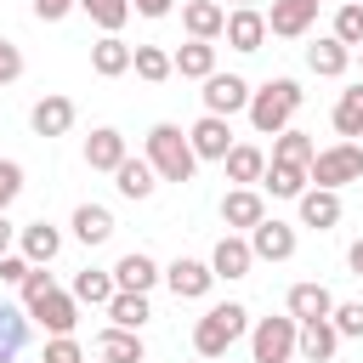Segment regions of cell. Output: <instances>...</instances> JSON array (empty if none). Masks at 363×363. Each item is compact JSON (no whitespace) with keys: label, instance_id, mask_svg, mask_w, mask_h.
<instances>
[{"label":"cell","instance_id":"4","mask_svg":"<svg viewBox=\"0 0 363 363\" xmlns=\"http://www.w3.org/2000/svg\"><path fill=\"white\" fill-rule=\"evenodd\" d=\"M306 176H312L318 187L340 193L346 182H363V147H357V142H335V147H318V153H312V164H306Z\"/></svg>","mask_w":363,"mask_h":363},{"label":"cell","instance_id":"24","mask_svg":"<svg viewBox=\"0 0 363 363\" xmlns=\"http://www.w3.org/2000/svg\"><path fill=\"white\" fill-rule=\"evenodd\" d=\"M295 204H301V227H318L323 233V227L340 221V193H329V187H306Z\"/></svg>","mask_w":363,"mask_h":363},{"label":"cell","instance_id":"53","mask_svg":"<svg viewBox=\"0 0 363 363\" xmlns=\"http://www.w3.org/2000/svg\"><path fill=\"white\" fill-rule=\"evenodd\" d=\"M199 363H204V357H199Z\"/></svg>","mask_w":363,"mask_h":363},{"label":"cell","instance_id":"51","mask_svg":"<svg viewBox=\"0 0 363 363\" xmlns=\"http://www.w3.org/2000/svg\"><path fill=\"white\" fill-rule=\"evenodd\" d=\"M357 57H363V45H357Z\"/></svg>","mask_w":363,"mask_h":363},{"label":"cell","instance_id":"25","mask_svg":"<svg viewBox=\"0 0 363 363\" xmlns=\"http://www.w3.org/2000/svg\"><path fill=\"white\" fill-rule=\"evenodd\" d=\"M96 357H102V363H147L136 329H102V335H96Z\"/></svg>","mask_w":363,"mask_h":363},{"label":"cell","instance_id":"22","mask_svg":"<svg viewBox=\"0 0 363 363\" xmlns=\"http://www.w3.org/2000/svg\"><path fill=\"white\" fill-rule=\"evenodd\" d=\"M335 346H340V335H335L329 318H312V323H301V335H295V352H301L306 363H329Z\"/></svg>","mask_w":363,"mask_h":363},{"label":"cell","instance_id":"46","mask_svg":"<svg viewBox=\"0 0 363 363\" xmlns=\"http://www.w3.org/2000/svg\"><path fill=\"white\" fill-rule=\"evenodd\" d=\"M170 6L176 0H130V11H142V17H170Z\"/></svg>","mask_w":363,"mask_h":363},{"label":"cell","instance_id":"11","mask_svg":"<svg viewBox=\"0 0 363 363\" xmlns=\"http://www.w3.org/2000/svg\"><path fill=\"white\" fill-rule=\"evenodd\" d=\"M182 28H187V40H216L227 28V6L221 0H182Z\"/></svg>","mask_w":363,"mask_h":363},{"label":"cell","instance_id":"6","mask_svg":"<svg viewBox=\"0 0 363 363\" xmlns=\"http://www.w3.org/2000/svg\"><path fill=\"white\" fill-rule=\"evenodd\" d=\"M244 108H250V79H238V74H210V79H204V113L233 119V113H244Z\"/></svg>","mask_w":363,"mask_h":363},{"label":"cell","instance_id":"50","mask_svg":"<svg viewBox=\"0 0 363 363\" xmlns=\"http://www.w3.org/2000/svg\"><path fill=\"white\" fill-rule=\"evenodd\" d=\"M312 6H323V0H312Z\"/></svg>","mask_w":363,"mask_h":363},{"label":"cell","instance_id":"43","mask_svg":"<svg viewBox=\"0 0 363 363\" xmlns=\"http://www.w3.org/2000/svg\"><path fill=\"white\" fill-rule=\"evenodd\" d=\"M11 79H23V51L0 34V85H11Z\"/></svg>","mask_w":363,"mask_h":363},{"label":"cell","instance_id":"54","mask_svg":"<svg viewBox=\"0 0 363 363\" xmlns=\"http://www.w3.org/2000/svg\"><path fill=\"white\" fill-rule=\"evenodd\" d=\"M96 363H102V357H96Z\"/></svg>","mask_w":363,"mask_h":363},{"label":"cell","instance_id":"48","mask_svg":"<svg viewBox=\"0 0 363 363\" xmlns=\"http://www.w3.org/2000/svg\"><path fill=\"white\" fill-rule=\"evenodd\" d=\"M11 238H17V227H11L6 216H0V255H11Z\"/></svg>","mask_w":363,"mask_h":363},{"label":"cell","instance_id":"16","mask_svg":"<svg viewBox=\"0 0 363 363\" xmlns=\"http://www.w3.org/2000/svg\"><path fill=\"white\" fill-rule=\"evenodd\" d=\"M187 142H193V153H199V159H216V164H221V159H227V147H233V125H227V119H216V113H204V119L187 130Z\"/></svg>","mask_w":363,"mask_h":363},{"label":"cell","instance_id":"37","mask_svg":"<svg viewBox=\"0 0 363 363\" xmlns=\"http://www.w3.org/2000/svg\"><path fill=\"white\" fill-rule=\"evenodd\" d=\"M79 11H85L102 34H119L125 17H130V0H79Z\"/></svg>","mask_w":363,"mask_h":363},{"label":"cell","instance_id":"40","mask_svg":"<svg viewBox=\"0 0 363 363\" xmlns=\"http://www.w3.org/2000/svg\"><path fill=\"white\" fill-rule=\"evenodd\" d=\"M329 323H335V335H340V340H346V335L357 340V335H363V301H346V306L335 301V312H329Z\"/></svg>","mask_w":363,"mask_h":363},{"label":"cell","instance_id":"13","mask_svg":"<svg viewBox=\"0 0 363 363\" xmlns=\"http://www.w3.org/2000/svg\"><path fill=\"white\" fill-rule=\"evenodd\" d=\"M17 244H23V261L28 267H51L57 250H62V233L51 221H28V227H17Z\"/></svg>","mask_w":363,"mask_h":363},{"label":"cell","instance_id":"32","mask_svg":"<svg viewBox=\"0 0 363 363\" xmlns=\"http://www.w3.org/2000/svg\"><path fill=\"white\" fill-rule=\"evenodd\" d=\"M79 306H108L119 289H113V272H96V267H85L79 278H74V289H68Z\"/></svg>","mask_w":363,"mask_h":363},{"label":"cell","instance_id":"45","mask_svg":"<svg viewBox=\"0 0 363 363\" xmlns=\"http://www.w3.org/2000/svg\"><path fill=\"white\" fill-rule=\"evenodd\" d=\"M74 6H79V0H34V17H40V23H62Z\"/></svg>","mask_w":363,"mask_h":363},{"label":"cell","instance_id":"31","mask_svg":"<svg viewBox=\"0 0 363 363\" xmlns=\"http://www.w3.org/2000/svg\"><path fill=\"white\" fill-rule=\"evenodd\" d=\"M312 153H318V142H312L306 130H295V125L272 136V164H301V170H306V164H312Z\"/></svg>","mask_w":363,"mask_h":363},{"label":"cell","instance_id":"5","mask_svg":"<svg viewBox=\"0 0 363 363\" xmlns=\"http://www.w3.org/2000/svg\"><path fill=\"white\" fill-rule=\"evenodd\" d=\"M295 335H301L295 318H261L250 329V363H289L295 357Z\"/></svg>","mask_w":363,"mask_h":363},{"label":"cell","instance_id":"36","mask_svg":"<svg viewBox=\"0 0 363 363\" xmlns=\"http://www.w3.org/2000/svg\"><path fill=\"white\" fill-rule=\"evenodd\" d=\"M261 182H267V193H272V199H301L312 176H306L301 164H267V176H261Z\"/></svg>","mask_w":363,"mask_h":363},{"label":"cell","instance_id":"14","mask_svg":"<svg viewBox=\"0 0 363 363\" xmlns=\"http://www.w3.org/2000/svg\"><path fill=\"white\" fill-rule=\"evenodd\" d=\"M312 17H318V6H312V0H272V11H267V34L301 40V34L312 28Z\"/></svg>","mask_w":363,"mask_h":363},{"label":"cell","instance_id":"41","mask_svg":"<svg viewBox=\"0 0 363 363\" xmlns=\"http://www.w3.org/2000/svg\"><path fill=\"white\" fill-rule=\"evenodd\" d=\"M40 363H85V352H79V340H74V335H51Z\"/></svg>","mask_w":363,"mask_h":363},{"label":"cell","instance_id":"9","mask_svg":"<svg viewBox=\"0 0 363 363\" xmlns=\"http://www.w3.org/2000/svg\"><path fill=\"white\" fill-rule=\"evenodd\" d=\"M159 278H164V272H159V261H153V255H142V250H130V255H119V261H113V289L147 295Z\"/></svg>","mask_w":363,"mask_h":363},{"label":"cell","instance_id":"44","mask_svg":"<svg viewBox=\"0 0 363 363\" xmlns=\"http://www.w3.org/2000/svg\"><path fill=\"white\" fill-rule=\"evenodd\" d=\"M23 278H28V261L23 255H0V289H11V284L23 289Z\"/></svg>","mask_w":363,"mask_h":363},{"label":"cell","instance_id":"18","mask_svg":"<svg viewBox=\"0 0 363 363\" xmlns=\"http://www.w3.org/2000/svg\"><path fill=\"white\" fill-rule=\"evenodd\" d=\"M250 267H255V255H250V238H238V233H227L210 250V272L216 278H250Z\"/></svg>","mask_w":363,"mask_h":363},{"label":"cell","instance_id":"33","mask_svg":"<svg viewBox=\"0 0 363 363\" xmlns=\"http://www.w3.org/2000/svg\"><path fill=\"white\" fill-rule=\"evenodd\" d=\"M108 318H113V329H136V335H142V323H147L153 312H147V295H130V289H119V295L108 301Z\"/></svg>","mask_w":363,"mask_h":363},{"label":"cell","instance_id":"12","mask_svg":"<svg viewBox=\"0 0 363 363\" xmlns=\"http://www.w3.org/2000/svg\"><path fill=\"white\" fill-rule=\"evenodd\" d=\"M28 125H34V136H68L74 130V102L51 91V96H40L28 108Z\"/></svg>","mask_w":363,"mask_h":363},{"label":"cell","instance_id":"30","mask_svg":"<svg viewBox=\"0 0 363 363\" xmlns=\"http://www.w3.org/2000/svg\"><path fill=\"white\" fill-rule=\"evenodd\" d=\"M74 238L79 244H108L113 238V210L108 204H79L74 210Z\"/></svg>","mask_w":363,"mask_h":363},{"label":"cell","instance_id":"38","mask_svg":"<svg viewBox=\"0 0 363 363\" xmlns=\"http://www.w3.org/2000/svg\"><path fill=\"white\" fill-rule=\"evenodd\" d=\"M329 34H335L346 51H357V45H363V6H357V0H346V6L335 11V28H329Z\"/></svg>","mask_w":363,"mask_h":363},{"label":"cell","instance_id":"52","mask_svg":"<svg viewBox=\"0 0 363 363\" xmlns=\"http://www.w3.org/2000/svg\"><path fill=\"white\" fill-rule=\"evenodd\" d=\"M357 6H363V0H357Z\"/></svg>","mask_w":363,"mask_h":363},{"label":"cell","instance_id":"21","mask_svg":"<svg viewBox=\"0 0 363 363\" xmlns=\"http://www.w3.org/2000/svg\"><path fill=\"white\" fill-rule=\"evenodd\" d=\"M221 170H227V182L250 187V182H261V176H267V153H261L255 142H233V147H227V159H221Z\"/></svg>","mask_w":363,"mask_h":363},{"label":"cell","instance_id":"7","mask_svg":"<svg viewBox=\"0 0 363 363\" xmlns=\"http://www.w3.org/2000/svg\"><path fill=\"white\" fill-rule=\"evenodd\" d=\"M164 284H170V295H176V301H204V295H210V284H216V272H210V261L176 255V261L164 267Z\"/></svg>","mask_w":363,"mask_h":363},{"label":"cell","instance_id":"42","mask_svg":"<svg viewBox=\"0 0 363 363\" xmlns=\"http://www.w3.org/2000/svg\"><path fill=\"white\" fill-rule=\"evenodd\" d=\"M17 193H23V164H17V159H0V216L11 210Z\"/></svg>","mask_w":363,"mask_h":363},{"label":"cell","instance_id":"39","mask_svg":"<svg viewBox=\"0 0 363 363\" xmlns=\"http://www.w3.org/2000/svg\"><path fill=\"white\" fill-rule=\"evenodd\" d=\"M51 289H57V278H51L45 267H28V278H23V312H34Z\"/></svg>","mask_w":363,"mask_h":363},{"label":"cell","instance_id":"35","mask_svg":"<svg viewBox=\"0 0 363 363\" xmlns=\"http://www.w3.org/2000/svg\"><path fill=\"white\" fill-rule=\"evenodd\" d=\"M130 68L147 79V85H159V79H170L176 68H170V51L164 45H130Z\"/></svg>","mask_w":363,"mask_h":363},{"label":"cell","instance_id":"28","mask_svg":"<svg viewBox=\"0 0 363 363\" xmlns=\"http://www.w3.org/2000/svg\"><path fill=\"white\" fill-rule=\"evenodd\" d=\"M91 68H96L102 79H119V74H130V45H125L119 34H102V40L91 45Z\"/></svg>","mask_w":363,"mask_h":363},{"label":"cell","instance_id":"2","mask_svg":"<svg viewBox=\"0 0 363 363\" xmlns=\"http://www.w3.org/2000/svg\"><path fill=\"white\" fill-rule=\"evenodd\" d=\"M301 102H306V91L295 85V79H267L261 91H250V125L261 130V136H278V130H289V119L301 113Z\"/></svg>","mask_w":363,"mask_h":363},{"label":"cell","instance_id":"1","mask_svg":"<svg viewBox=\"0 0 363 363\" xmlns=\"http://www.w3.org/2000/svg\"><path fill=\"white\" fill-rule=\"evenodd\" d=\"M142 159L153 164L159 182H193V170H199V153H193L187 130L170 125V119H159V125L147 130V153H142Z\"/></svg>","mask_w":363,"mask_h":363},{"label":"cell","instance_id":"29","mask_svg":"<svg viewBox=\"0 0 363 363\" xmlns=\"http://www.w3.org/2000/svg\"><path fill=\"white\" fill-rule=\"evenodd\" d=\"M113 187H119L125 199H153L159 176H153V164H147V159H130V153H125V164L113 170Z\"/></svg>","mask_w":363,"mask_h":363},{"label":"cell","instance_id":"10","mask_svg":"<svg viewBox=\"0 0 363 363\" xmlns=\"http://www.w3.org/2000/svg\"><path fill=\"white\" fill-rule=\"evenodd\" d=\"M28 318H34L45 335H74V323H79V301H74L68 289H51V295H45Z\"/></svg>","mask_w":363,"mask_h":363},{"label":"cell","instance_id":"19","mask_svg":"<svg viewBox=\"0 0 363 363\" xmlns=\"http://www.w3.org/2000/svg\"><path fill=\"white\" fill-rule=\"evenodd\" d=\"M28 329H34V318H28L23 306H11V301L0 295V363L23 357V346H28Z\"/></svg>","mask_w":363,"mask_h":363},{"label":"cell","instance_id":"20","mask_svg":"<svg viewBox=\"0 0 363 363\" xmlns=\"http://www.w3.org/2000/svg\"><path fill=\"white\" fill-rule=\"evenodd\" d=\"M85 164H91V170H108V176H113V170L125 164V136H119L113 125L91 130V136H85Z\"/></svg>","mask_w":363,"mask_h":363},{"label":"cell","instance_id":"49","mask_svg":"<svg viewBox=\"0 0 363 363\" xmlns=\"http://www.w3.org/2000/svg\"><path fill=\"white\" fill-rule=\"evenodd\" d=\"M244 6H255V0H233V11H244Z\"/></svg>","mask_w":363,"mask_h":363},{"label":"cell","instance_id":"26","mask_svg":"<svg viewBox=\"0 0 363 363\" xmlns=\"http://www.w3.org/2000/svg\"><path fill=\"white\" fill-rule=\"evenodd\" d=\"M306 68H312V74H323V79H340V74L352 68V51H346L335 34H323L318 45H306Z\"/></svg>","mask_w":363,"mask_h":363},{"label":"cell","instance_id":"8","mask_svg":"<svg viewBox=\"0 0 363 363\" xmlns=\"http://www.w3.org/2000/svg\"><path fill=\"white\" fill-rule=\"evenodd\" d=\"M250 255H255V261H289V255H295V227L278 221V216L255 221V227H250Z\"/></svg>","mask_w":363,"mask_h":363},{"label":"cell","instance_id":"17","mask_svg":"<svg viewBox=\"0 0 363 363\" xmlns=\"http://www.w3.org/2000/svg\"><path fill=\"white\" fill-rule=\"evenodd\" d=\"M221 221H227L233 233H250L255 221H267V204H261V193H255V187H233V193L221 199Z\"/></svg>","mask_w":363,"mask_h":363},{"label":"cell","instance_id":"15","mask_svg":"<svg viewBox=\"0 0 363 363\" xmlns=\"http://www.w3.org/2000/svg\"><path fill=\"white\" fill-rule=\"evenodd\" d=\"M227 45L233 51H261V40H267V11H255V6H244V11H227Z\"/></svg>","mask_w":363,"mask_h":363},{"label":"cell","instance_id":"3","mask_svg":"<svg viewBox=\"0 0 363 363\" xmlns=\"http://www.w3.org/2000/svg\"><path fill=\"white\" fill-rule=\"evenodd\" d=\"M250 329V306H238V301H221V306H210L199 323H193V352L204 357V363H216L238 335Z\"/></svg>","mask_w":363,"mask_h":363},{"label":"cell","instance_id":"34","mask_svg":"<svg viewBox=\"0 0 363 363\" xmlns=\"http://www.w3.org/2000/svg\"><path fill=\"white\" fill-rule=\"evenodd\" d=\"M335 130H340V142H357V136H363V85L340 91V102H335Z\"/></svg>","mask_w":363,"mask_h":363},{"label":"cell","instance_id":"47","mask_svg":"<svg viewBox=\"0 0 363 363\" xmlns=\"http://www.w3.org/2000/svg\"><path fill=\"white\" fill-rule=\"evenodd\" d=\"M346 267L363 278V238H352V250H346Z\"/></svg>","mask_w":363,"mask_h":363},{"label":"cell","instance_id":"27","mask_svg":"<svg viewBox=\"0 0 363 363\" xmlns=\"http://www.w3.org/2000/svg\"><path fill=\"white\" fill-rule=\"evenodd\" d=\"M329 312H335V295L323 284H295L289 289V318L295 323H312V318H329Z\"/></svg>","mask_w":363,"mask_h":363},{"label":"cell","instance_id":"23","mask_svg":"<svg viewBox=\"0 0 363 363\" xmlns=\"http://www.w3.org/2000/svg\"><path fill=\"white\" fill-rule=\"evenodd\" d=\"M170 68H176L182 79H210V74H216V45H210V40H187V45L170 51Z\"/></svg>","mask_w":363,"mask_h":363}]
</instances>
